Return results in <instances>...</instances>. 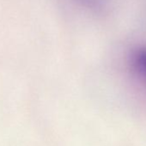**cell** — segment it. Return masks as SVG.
Returning a JSON list of instances; mask_svg holds the SVG:
<instances>
[{"mask_svg":"<svg viewBox=\"0 0 146 146\" xmlns=\"http://www.w3.org/2000/svg\"><path fill=\"white\" fill-rule=\"evenodd\" d=\"M62 15L78 21L104 17L109 11L110 0H52Z\"/></svg>","mask_w":146,"mask_h":146,"instance_id":"1","label":"cell"},{"mask_svg":"<svg viewBox=\"0 0 146 146\" xmlns=\"http://www.w3.org/2000/svg\"><path fill=\"white\" fill-rule=\"evenodd\" d=\"M132 64L136 72L146 81V48H142L135 52Z\"/></svg>","mask_w":146,"mask_h":146,"instance_id":"2","label":"cell"}]
</instances>
